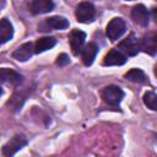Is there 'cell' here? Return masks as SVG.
<instances>
[{
  "instance_id": "obj_13",
  "label": "cell",
  "mask_w": 157,
  "mask_h": 157,
  "mask_svg": "<svg viewBox=\"0 0 157 157\" xmlns=\"http://www.w3.org/2000/svg\"><path fill=\"white\" fill-rule=\"evenodd\" d=\"M34 53V45L31 42L23 43L22 45H20L13 53H12V58L16 59L17 61H27Z\"/></svg>"
},
{
  "instance_id": "obj_7",
  "label": "cell",
  "mask_w": 157,
  "mask_h": 157,
  "mask_svg": "<svg viewBox=\"0 0 157 157\" xmlns=\"http://www.w3.org/2000/svg\"><path fill=\"white\" fill-rule=\"evenodd\" d=\"M126 63V55L118 48L112 49L103 59V65L105 66H119Z\"/></svg>"
},
{
  "instance_id": "obj_15",
  "label": "cell",
  "mask_w": 157,
  "mask_h": 157,
  "mask_svg": "<svg viewBox=\"0 0 157 157\" xmlns=\"http://www.w3.org/2000/svg\"><path fill=\"white\" fill-rule=\"evenodd\" d=\"M13 37V27L7 18L0 20V45L7 43Z\"/></svg>"
},
{
  "instance_id": "obj_1",
  "label": "cell",
  "mask_w": 157,
  "mask_h": 157,
  "mask_svg": "<svg viewBox=\"0 0 157 157\" xmlns=\"http://www.w3.org/2000/svg\"><path fill=\"white\" fill-rule=\"evenodd\" d=\"M124 97V92L120 87L110 85L103 88L102 91V98L103 101L109 105H118Z\"/></svg>"
},
{
  "instance_id": "obj_8",
  "label": "cell",
  "mask_w": 157,
  "mask_h": 157,
  "mask_svg": "<svg viewBox=\"0 0 157 157\" xmlns=\"http://www.w3.org/2000/svg\"><path fill=\"white\" fill-rule=\"evenodd\" d=\"M85 39H86V34L80 29H74L70 33V47L75 55H78L81 53L85 44Z\"/></svg>"
},
{
  "instance_id": "obj_12",
  "label": "cell",
  "mask_w": 157,
  "mask_h": 157,
  "mask_svg": "<svg viewBox=\"0 0 157 157\" xmlns=\"http://www.w3.org/2000/svg\"><path fill=\"white\" fill-rule=\"evenodd\" d=\"M54 9L53 0H32L29 5V10L33 15H42L50 12Z\"/></svg>"
},
{
  "instance_id": "obj_14",
  "label": "cell",
  "mask_w": 157,
  "mask_h": 157,
  "mask_svg": "<svg viewBox=\"0 0 157 157\" xmlns=\"http://www.w3.org/2000/svg\"><path fill=\"white\" fill-rule=\"evenodd\" d=\"M98 53V47L94 44V43H88L86 44L82 50H81V58H82V61L86 66H90L92 65V63L96 59V55Z\"/></svg>"
},
{
  "instance_id": "obj_20",
  "label": "cell",
  "mask_w": 157,
  "mask_h": 157,
  "mask_svg": "<svg viewBox=\"0 0 157 157\" xmlns=\"http://www.w3.org/2000/svg\"><path fill=\"white\" fill-rule=\"evenodd\" d=\"M69 63H70V58H69V55H66L65 53L60 54V55L58 56V59H56V65H59V66H65V65H67Z\"/></svg>"
},
{
  "instance_id": "obj_17",
  "label": "cell",
  "mask_w": 157,
  "mask_h": 157,
  "mask_svg": "<svg viewBox=\"0 0 157 157\" xmlns=\"http://www.w3.org/2000/svg\"><path fill=\"white\" fill-rule=\"evenodd\" d=\"M45 23L49 28H54V29H65L69 27V21L63 16H52L47 18Z\"/></svg>"
},
{
  "instance_id": "obj_22",
  "label": "cell",
  "mask_w": 157,
  "mask_h": 157,
  "mask_svg": "<svg viewBox=\"0 0 157 157\" xmlns=\"http://www.w3.org/2000/svg\"><path fill=\"white\" fill-rule=\"evenodd\" d=\"M129 1H130V0H129Z\"/></svg>"
},
{
  "instance_id": "obj_10",
  "label": "cell",
  "mask_w": 157,
  "mask_h": 157,
  "mask_svg": "<svg viewBox=\"0 0 157 157\" xmlns=\"http://www.w3.org/2000/svg\"><path fill=\"white\" fill-rule=\"evenodd\" d=\"M140 49L150 55H155L157 52V36L156 33H147L139 42Z\"/></svg>"
},
{
  "instance_id": "obj_4",
  "label": "cell",
  "mask_w": 157,
  "mask_h": 157,
  "mask_svg": "<svg viewBox=\"0 0 157 157\" xmlns=\"http://www.w3.org/2000/svg\"><path fill=\"white\" fill-rule=\"evenodd\" d=\"M118 49L128 56H135L140 50V43L134 34H130L129 37H126L120 42Z\"/></svg>"
},
{
  "instance_id": "obj_21",
  "label": "cell",
  "mask_w": 157,
  "mask_h": 157,
  "mask_svg": "<svg viewBox=\"0 0 157 157\" xmlns=\"http://www.w3.org/2000/svg\"><path fill=\"white\" fill-rule=\"evenodd\" d=\"M1 94H2V88L0 87V96H1Z\"/></svg>"
},
{
  "instance_id": "obj_19",
  "label": "cell",
  "mask_w": 157,
  "mask_h": 157,
  "mask_svg": "<svg viewBox=\"0 0 157 157\" xmlns=\"http://www.w3.org/2000/svg\"><path fill=\"white\" fill-rule=\"evenodd\" d=\"M144 103L151 110H156L157 109V96H156V93L152 92V91H147L144 94Z\"/></svg>"
},
{
  "instance_id": "obj_3",
  "label": "cell",
  "mask_w": 157,
  "mask_h": 157,
  "mask_svg": "<svg viewBox=\"0 0 157 157\" xmlns=\"http://www.w3.org/2000/svg\"><path fill=\"white\" fill-rule=\"evenodd\" d=\"M75 15H76V18H77L78 22L88 23L94 18L96 10H94V6L91 2H81L76 7Z\"/></svg>"
},
{
  "instance_id": "obj_6",
  "label": "cell",
  "mask_w": 157,
  "mask_h": 157,
  "mask_svg": "<svg viewBox=\"0 0 157 157\" xmlns=\"http://www.w3.org/2000/svg\"><path fill=\"white\" fill-rule=\"evenodd\" d=\"M23 81V77L20 72L9 69V67H1L0 69V82L12 85V86H18Z\"/></svg>"
},
{
  "instance_id": "obj_16",
  "label": "cell",
  "mask_w": 157,
  "mask_h": 157,
  "mask_svg": "<svg viewBox=\"0 0 157 157\" xmlns=\"http://www.w3.org/2000/svg\"><path fill=\"white\" fill-rule=\"evenodd\" d=\"M55 44H56V40L53 37H43V38H39L34 43V53L38 54V53H43L45 50H49Z\"/></svg>"
},
{
  "instance_id": "obj_11",
  "label": "cell",
  "mask_w": 157,
  "mask_h": 157,
  "mask_svg": "<svg viewBox=\"0 0 157 157\" xmlns=\"http://www.w3.org/2000/svg\"><path fill=\"white\" fill-rule=\"evenodd\" d=\"M131 17L132 20L140 25V26H147L148 25V21H150V15H148V10L142 5V4H139V5H135L131 10Z\"/></svg>"
},
{
  "instance_id": "obj_18",
  "label": "cell",
  "mask_w": 157,
  "mask_h": 157,
  "mask_svg": "<svg viewBox=\"0 0 157 157\" xmlns=\"http://www.w3.org/2000/svg\"><path fill=\"white\" fill-rule=\"evenodd\" d=\"M124 77L131 82H136V83H145L147 81V76L145 75V72L140 69H131L129 70Z\"/></svg>"
},
{
  "instance_id": "obj_9",
  "label": "cell",
  "mask_w": 157,
  "mask_h": 157,
  "mask_svg": "<svg viewBox=\"0 0 157 157\" xmlns=\"http://www.w3.org/2000/svg\"><path fill=\"white\" fill-rule=\"evenodd\" d=\"M31 93V90L26 88V90H21V91H17L13 93V96L10 98V101L7 102V107L12 112H16L18 109H21V107L23 105V103L26 102L28 94Z\"/></svg>"
},
{
  "instance_id": "obj_5",
  "label": "cell",
  "mask_w": 157,
  "mask_h": 157,
  "mask_svg": "<svg viewBox=\"0 0 157 157\" xmlns=\"http://www.w3.org/2000/svg\"><path fill=\"white\" fill-rule=\"evenodd\" d=\"M27 145V139L23 135H15L7 144L4 145L2 147V155L4 156H13L17 151H20L23 146Z\"/></svg>"
},
{
  "instance_id": "obj_2",
  "label": "cell",
  "mask_w": 157,
  "mask_h": 157,
  "mask_svg": "<svg viewBox=\"0 0 157 157\" xmlns=\"http://www.w3.org/2000/svg\"><path fill=\"white\" fill-rule=\"evenodd\" d=\"M125 29H126V25H125L124 20H121L120 17H114L107 25L105 33L110 40H117L118 38H120L124 34Z\"/></svg>"
}]
</instances>
